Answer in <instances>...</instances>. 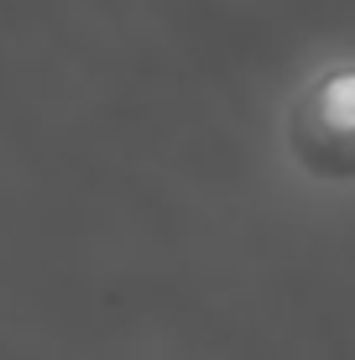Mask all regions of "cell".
Here are the masks:
<instances>
[{"instance_id":"1","label":"cell","mask_w":355,"mask_h":360,"mask_svg":"<svg viewBox=\"0 0 355 360\" xmlns=\"http://www.w3.org/2000/svg\"><path fill=\"white\" fill-rule=\"evenodd\" d=\"M288 152L319 183H355V63H335L288 110Z\"/></svg>"}]
</instances>
